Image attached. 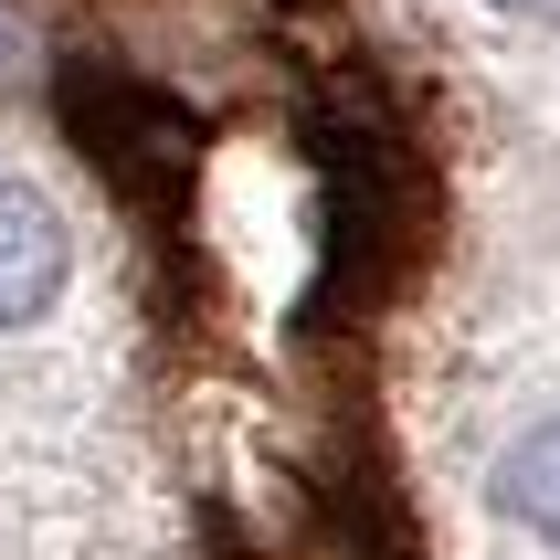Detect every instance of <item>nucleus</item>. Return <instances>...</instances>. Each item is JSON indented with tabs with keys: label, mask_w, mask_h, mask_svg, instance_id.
<instances>
[{
	"label": "nucleus",
	"mask_w": 560,
	"mask_h": 560,
	"mask_svg": "<svg viewBox=\"0 0 560 560\" xmlns=\"http://www.w3.org/2000/svg\"><path fill=\"white\" fill-rule=\"evenodd\" d=\"M63 265H74V244H63L54 201L0 170V328H32V317L54 307V296H63Z\"/></svg>",
	"instance_id": "1"
},
{
	"label": "nucleus",
	"mask_w": 560,
	"mask_h": 560,
	"mask_svg": "<svg viewBox=\"0 0 560 560\" xmlns=\"http://www.w3.org/2000/svg\"><path fill=\"white\" fill-rule=\"evenodd\" d=\"M498 508L560 550V423H539V434H518L498 455Z\"/></svg>",
	"instance_id": "2"
},
{
	"label": "nucleus",
	"mask_w": 560,
	"mask_h": 560,
	"mask_svg": "<svg viewBox=\"0 0 560 560\" xmlns=\"http://www.w3.org/2000/svg\"><path fill=\"white\" fill-rule=\"evenodd\" d=\"M498 11H529V22H560V0H498Z\"/></svg>",
	"instance_id": "3"
}]
</instances>
